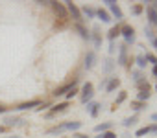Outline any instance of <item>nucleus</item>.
<instances>
[{"label":"nucleus","mask_w":157,"mask_h":138,"mask_svg":"<svg viewBox=\"0 0 157 138\" xmlns=\"http://www.w3.org/2000/svg\"><path fill=\"white\" fill-rule=\"evenodd\" d=\"M148 17H150V24L151 26H157V11L151 9V8H148Z\"/></svg>","instance_id":"17"},{"label":"nucleus","mask_w":157,"mask_h":138,"mask_svg":"<svg viewBox=\"0 0 157 138\" xmlns=\"http://www.w3.org/2000/svg\"><path fill=\"white\" fill-rule=\"evenodd\" d=\"M96 15H98V19H100L102 22H111V17H109V13H107V11L98 9V11H96Z\"/></svg>","instance_id":"15"},{"label":"nucleus","mask_w":157,"mask_h":138,"mask_svg":"<svg viewBox=\"0 0 157 138\" xmlns=\"http://www.w3.org/2000/svg\"><path fill=\"white\" fill-rule=\"evenodd\" d=\"M148 98H150V92H148V90H140V92H139V96H137V100H139V101H142V103H144V101H148Z\"/></svg>","instance_id":"22"},{"label":"nucleus","mask_w":157,"mask_h":138,"mask_svg":"<svg viewBox=\"0 0 157 138\" xmlns=\"http://www.w3.org/2000/svg\"><path fill=\"white\" fill-rule=\"evenodd\" d=\"M142 79V76H140V72H133V81L137 83V81H140Z\"/></svg>","instance_id":"33"},{"label":"nucleus","mask_w":157,"mask_h":138,"mask_svg":"<svg viewBox=\"0 0 157 138\" xmlns=\"http://www.w3.org/2000/svg\"><path fill=\"white\" fill-rule=\"evenodd\" d=\"M120 33H122V37L126 39V44H133V42H135V30H133L131 26L120 28Z\"/></svg>","instance_id":"3"},{"label":"nucleus","mask_w":157,"mask_h":138,"mask_svg":"<svg viewBox=\"0 0 157 138\" xmlns=\"http://www.w3.org/2000/svg\"><path fill=\"white\" fill-rule=\"evenodd\" d=\"M80 138H87V136H80Z\"/></svg>","instance_id":"44"},{"label":"nucleus","mask_w":157,"mask_h":138,"mask_svg":"<svg viewBox=\"0 0 157 138\" xmlns=\"http://www.w3.org/2000/svg\"><path fill=\"white\" fill-rule=\"evenodd\" d=\"M82 13H83V15H85V17H87V19H94V15H96V11H94V9H93V8H89V6H85V8H83V11H82Z\"/></svg>","instance_id":"20"},{"label":"nucleus","mask_w":157,"mask_h":138,"mask_svg":"<svg viewBox=\"0 0 157 138\" xmlns=\"http://www.w3.org/2000/svg\"><path fill=\"white\" fill-rule=\"evenodd\" d=\"M144 107H146V105H144L142 101H133V103H131V109H133V111H137V112H139L140 109H144Z\"/></svg>","instance_id":"27"},{"label":"nucleus","mask_w":157,"mask_h":138,"mask_svg":"<svg viewBox=\"0 0 157 138\" xmlns=\"http://www.w3.org/2000/svg\"><path fill=\"white\" fill-rule=\"evenodd\" d=\"M148 133H150V127H142V129H139V131L135 133V136L140 138V136H144V134H148Z\"/></svg>","instance_id":"29"},{"label":"nucleus","mask_w":157,"mask_h":138,"mask_svg":"<svg viewBox=\"0 0 157 138\" xmlns=\"http://www.w3.org/2000/svg\"><path fill=\"white\" fill-rule=\"evenodd\" d=\"M153 46H155V48H157V39H153Z\"/></svg>","instance_id":"42"},{"label":"nucleus","mask_w":157,"mask_h":138,"mask_svg":"<svg viewBox=\"0 0 157 138\" xmlns=\"http://www.w3.org/2000/svg\"><path fill=\"white\" fill-rule=\"evenodd\" d=\"M140 11H142V6H133V13L135 15H139Z\"/></svg>","instance_id":"35"},{"label":"nucleus","mask_w":157,"mask_h":138,"mask_svg":"<svg viewBox=\"0 0 157 138\" xmlns=\"http://www.w3.org/2000/svg\"><path fill=\"white\" fill-rule=\"evenodd\" d=\"M144 31H146V37H148L150 41H153V33H151V30H150V28H146Z\"/></svg>","instance_id":"34"},{"label":"nucleus","mask_w":157,"mask_h":138,"mask_svg":"<svg viewBox=\"0 0 157 138\" xmlns=\"http://www.w3.org/2000/svg\"><path fill=\"white\" fill-rule=\"evenodd\" d=\"M41 101L39 100H32V101H26V103H21L19 107H15V111H28V109H33V107H39Z\"/></svg>","instance_id":"8"},{"label":"nucleus","mask_w":157,"mask_h":138,"mask_svg":"<svg viewBox=\"0 0 157 138\" xmlns=\"http://www.w3.org/2000/svg\"><path fill=\"white\" fill-rule=\"evenodd\" d=\"M52 6H54V11L59 15V19L65 22V20L68 19V13H67V8H65V4H59V2H52Z\"/></svg>","instance_id":"5"},{"label":"nucleus","mask_w":157,"mask_h":138,"mask_svg":"<svg viewBox=\"0 0 157 138\" xmlns=\"http://www.w3.org/2000/svg\"><path fill=\"white\" fill-rule=\"evenodd\" d=\"M155 89H157V87H155Z\"/></svg>","instance_id":"45"},{"label":"nucleus","mask_w":157,"mask_h":138,"mask_svg":"<svg viewBox=\"0 0 157 138\" xmlns=\"http://www.w3.org/2000/svg\"><path fill=\"white\" fill-rule=\"evenodd\" d=\"M76 31L80 33V35H82V39H85V41H89V39H91V35L87 33V30H85L82 24H76Z\"/></svg>","instance_id":"14"},{"label":"nucleus","mask_w":157,"mask_h":138,"mask_svg":"<svg viewBox=\"0 0 157 138\" xmlns=\"http://www.w3.org/2000/svg\"><path fill=\"white\" fill-rule=\"evenodd\" d=\"M120 87V79H117V78H111L109 81H107V85H105V92H113L115 89H118Z\"/></svg>","instance_id":"10"},{"label":"nucleus","mask_w":157,"mask_h":138,"mask_svg":"<svg viewBox=\"0 0 157 138\" xmlns=\"http://www.w3.org/2000/svg\"><path fill=\"white\" fill-rule=\"evenodd\" d=\"M144 59H146V61H150V63H153V66L157 64V57H155L153 53H146V57H144Z\"/></svg>","instance_id":"30"},{"label":"nucleus","mask_w":157,"mask_h":138,"mask_svg":"<svg viewBox=\"0 0 157 138\" xmlns=\"http://www.w3.org/2000/svg\"><path fill=\"white\" fill-rule=\"evenodd\" d=\"M150 120H151V122H155V123H157V112H153V114H151V116H150Z\"/></svg>","instance_id":"38"},{"label":"nucleus","mask_w":157,"mask_h":138,"mask_svg":"<svg viewBox=\"0 0 157 138\" xmlns=\"http://www.w3.org/2000/svg\"><path fill=\"white\" fill-rule=\"evenodd\" d=\"M65 8H67V13L76 20V24H80L83 19H82V11L80 9H78V6L74 4V2H70V0H67V2H65Z\"/></svg>","instance_id":"1"},{"label":"nucleus","mask_w":157,"mask_h":138,"mask_svg":"<svg viewBox=\"0 0 157 138\" xmlns=\"http://www.w3.org/2000/svg\"><path fill=\"white\" fill-rule=\"evenodd\" d=\"M6 131V125H0V133H4Z\"/></svg>","instance_id":"41"},{"label":"nucleus","mask_w":157,"mask_h":138,"mask_svg":"<svg viewBox=\"0 0 157 138\" xmlns=\"http://www.w3.org/2000/svg\"><path fill=\"white\" fill-rule=\"evenodd\" d=\"M93 41H94V46H96V48H100V44H102V39H100L98 26H94V30H93Z\"/></svg>","instance_id":"13"},{"label":"nucleus","mask_w":157,"mask_h":138,"mask_svg":"<svg viewBox=\"0 0 157 138\" xmlns=\"http://www.w3.org/2000/svg\"><path fill=\"white\" fill-rule=\"evenodd\" d=\"M137 64H139V68H144V66H146V59H144V55H137Z\"/></svg>","instance_id":"28"},{"label":"nucleus","mask_w":157,"mask_h":138,"mask_svg":"<svg viewBox=\"0 0 157 138\" xmlns=\"http://www.w3.org/2000/svg\"><path fill=\"white\" fill-rule=\"evenodd\" d=\"M8 138H22V136H8Z\"/></svg>","instance_id":"43"},{"label":"nucleus","mask_w":157,"mask_h":138,"mask_svg":"<svg viewBox=\"0 0 157 138\" xmlns=\"http://www.w3.org/2000/svg\"><path fill=\"white\" fill-rule=\"evenodd\" d=\"M118 35H120V28H117V26H115V28H111V30H109V33H107V37H109V41H111V42H113V41H115V37H118Z\"/></svg>","instance_id":"18"},{"label":"nucleus","mask_w":157,"mask_h":138,"mask_svg":"<svg viewBox=\"0 0 157 138\" xmlns=\"http://www.w3.org/2000/svg\"><path fill=\"white\" fill-rule=\"evenodd\" d=\"M98 111H100V103H96V101H89V103H87V112H89L93 118L98 116Z\"/></svg>","instance_id":"9"},{"label":"nucleus","mask_w":157,"mask_h":138,"mask_svg":"<svg viewBox=\"0 0 157 138\" xmlns=\"http://www.w3.org/2000/svg\"><path fill=\"white\" fill-rule=\"evenodd\" d=\"M63 131H65V123H61V125H57V127L50 129V131H48V134H59V133H63Z\"/></svg>","instance_id":"26"},{"label":"nucleus","mask_w":157,"mask_h":138,"mask_svg":"<svg viewBox=\"0 0 157 138\" xmlns=\"http://www.w3.org/2000/svg\"><path fill=\"white\" fill-rule=\"evenodd\" d=\"M153 76H155V78H157V64H155V66H153Z\"/></svg>","instance_id":"40"},{"label":"nucleus","mask_w":157,"mask_h":138,"mask_svg":"<svg viewBox=\"0 0 157 138\" xmlns=\"http://www.w3.org/2000/svg\"><path fill=\"white\" fill-rule=\"evenodd\" d=\"M122 123H124V127H131V125H135V123H137V116H131V118H126V120H124Z\"/></svg>","instance_id":"25"},{"label":"nucleus","mask_w":157,"mask_h":138,"mask_svg":"<svg viewBox=\"0 0 157 138\" xmlns=\"http://www.w3.org/2000/svg\"><path fill=\"white\" fill-rule=\"evenodd\" d=\"M98 138H117V134H115L113 131H105V133H102V136H98Z\"/></svg>","instance_id":"31"},{"label":"nucleus","mask_w":157,"mask_h":138,"mask_svg":"<svg viewBox=\"0 0 157 138\" xmlns=\"http://www.w3.org/2000/svg\"><path fill=\"white\" fill-rule=\"evenodd\" d=\"M4 123H6V127H11V125H24L26 122L24 120H17V118H6Z\"/></svg>","instance_id":"12"},{"label":"nucleus","mask_w":157,"mask_h":138,"mask_svg":"<svg viewBox=\"0 0 157 138\" xmlns=\"http://www.w3.org/2000/svg\"><path fill=\"white\" fill-rule=\"evenodd\" d=\"M126 96H128V94H126V92H120V94H118V96H117V101H115V105H118V103H122V101H124V100H126Z\"/></svg>","instance_id":"32"},{"label":"nucleus","mask_w":157,"mask_h":138,"mask_svg":"<svg viewBox=\"0 0 157 138\" xmlns=\"http://www.w3.org/2000/svg\"><path fill=\"white\" fill-rule=\"evenodd\" d=\"M67 107H68V103H67V101H65V103H57L56 107H52V114H57V112H63V111H65Z\"/></svg>","instance_id":"19"},{"label":"nucleus","mask_w":157,"mask_h":138,"mask_svg":"<svg viewBox=\"0 0 157 138\" xmlns=\"http://www.w3.org/2000/svg\"><path fill=\"white\" fill-rule=\"evenodd\" d=\"M111 125H113L111 122H105V123L96 125V127H94V131H96V133H105V131H109V129H111Z\"/></svg>","instance_id":"16"},{"label":"nucleus","mask_w":157,"mask_h":138,"mask_svg":"<svg viewBox=\"0 0 157 138\" xmlns=\"http://www.w3.org/2000/svg\"><path fill=\"white\" fill-rule=\"evenodd\" d=\"M113 68H115V61H113V59H105V64H104V70H105V72H111Z\"/></svg>","instance_id":"23"},{"label":"nucleus","mask_w":157,"mask_h":138,"mask_svg":"<svg viewBox=\"0 0 157 138\" xmlns=\"http://www.w3.org/2000/svg\"><path fill=\"white\" fill-rule=\"evenodd\" d=\"M126 59H128V46H120V55H118V64H126Z\"/></svg>","instance_id":"11"},{"label":"nucleus","mask_w":157,"mask_h":138,"mask_svg":"<svg viewBox=\"0 0 157 138\" xmlns=\"http://www.w3.org/2000/svg\"><path fill=\"white\" fill-rule=\"evenodd\" d=\"M104 4H107V8L111 9V13L117 17V20H122L124 19V15H122V9L117 6V2H115V0H104Z\"/></svg>","instance_id":"4"},{"label":"nucleus","mask_w":157,"mask_h":138,"mask_svg":"<svg viewBox=\"0 0 157 138\" xmlns=\"http://www.w3.org/2000/svg\"><path fill=\"white\" fill-rule=\"evenodd\" d=\"M6 111H8V109H6V107H2V105H0V114H4V112H6Z\"/></svg>","instance_id":"39"},{"label":"nucleus","mask_w":157,"mask_h":138,"mask_svg":"<svg viewBox=\"0 0 157 138\" xmlns=\"http://www.w3.org/2000/svg\"><path fill=\"white\" fill-rule=\"evenodd\" d=\"M82 127V122H70V123H65V129H70V131H78Z\"/></svg>","instance_id":"21"},{"label":"nucleus","mask_w":157,"mask_h":138,"mask_svg":"<svg viewBox=\"0 0 157 138\" xmlns=\"http://www.w3.org/2000/svg\"><path fill=\"white\" fill-rule=\"evenodd\" d=\"M150 133H155V134H157V123H155V125H151V127H150Z\"/></svg>","instance_id":"37"},{"label":"nucleus","mask_w":157,"mask_h":138,"mask_svg":"<svg viewBox=\"0 0 157 138\" xmlns=\"http://www.w3.org/2000/svg\"><path fill=\"white\" fill-rule=\"evenodd\" d=\"M94 63H96V53L94 52H87V55H85V68L87 70H93Z\"/></svg>","instance_id":"7"},{"label":"nucleus","mask_w":157,"mask_h":138,"mask_svg":"<svg viewBox=\"0 0 157 138\" xmlns=\"http://www.w3.org/2000/svg\"><path fill=\"white\" fill-rule=\"evenodd\" d=\"M93 96H94V85L91 83V81H87L85 85H83V90H82V103H89L91 100H93Z\"/></svg>","instance_id":"2"},{"label":"nucleus","mask_w":157,"mask_h":138,"mask_svg":"<svg viewBox=\"0 0 157 138\" xmlns=\"http://www.w3.org/2000/svg\"><path fill=\"white\" fill-rule=\"evenodd\" d=\"M76 92H78V90H76V89H72V90H70V92L67 94V100H70V98H74V96H76Z\"/></svg>","instance_id":"36"},{"label":"nucleus","mask_w":157,"mask_h":138,"mask_svg":"<svg viewBox=\"0 0 157 138\" xmlns=\"http://www.w3.org/2000/svg\"><path fill=\"white\" fill-rule=\"evenodd\" d=\"M76 79L72 81V83H67V85H63V87H59V89H56V92H54V96H63V94H67V92H70L72 89H76Z\"/></svg>","instance_id":"6"},{"label":"nucleus","mask_w":157,"mask_h":138,"mask_svg":"<svg viewBox=\"0 0 157 138\" xmlns=\"http://www.w3.org/2000/svg\"><path fill=\"white\" fill-rule=\"evenodd\" d=\"M135 85H137L140 90H150V85H148V81H146V79H140V81H137Z\"/></svg>","instance_id":"24"}]
</instances>
